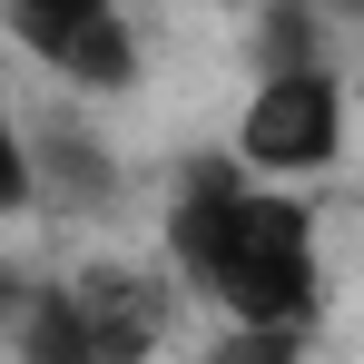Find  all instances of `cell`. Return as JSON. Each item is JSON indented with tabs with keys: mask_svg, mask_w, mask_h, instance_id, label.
<instances>
[{
	"mask_svg": "<svg viewBox=\"0 0 364 364\" xmlns=\"http://www.w3.org/2000/svg\"><path fill=\"white\" fill-rule=\"evenodd\" d=\"M0 30H10L30 60L60 79L69 109L138 99V79H148V40H138V20L109 10V0H10V10H0Z\"/></svg>",
	"mask_w": 364,
	"mask_h": 364,
	"instance_id": "obj_3",
	"label": "cell"
},
{
	"mask_svg": "<svg viewBox=\"0 0 364 364\" xmlns=\"http://www.w3.org/2000/svg\"><path fill=\"white\" fill-rule=\"evenodd\" d=\"M30 128V187H40V207L50 217H109L119 207V148L89 128V109H69V99H50V119H20Z\"/></svg>",
	"mask_w": 364,
	"mask_h": 364,
	"instance_id": "obj_5",
	"label": "cell"
},
{
	"mask_svg": "<svg viewBox=\"0 0 364 364\" xmlns=\"http://www.w3.org/2000/svg\"><path fill=\"white\" fill-rule=\"evenodd\" d=\"M197 364H315V335H276V325H217Z\"/></svg>",
	"mask_w": 364,
	"mask_h": 364,
	"instance_id": "obj_7",
	"label": "cell"
},
{
	"mask_svg": "<svg viewBox=\"0 0 364 364\" xmlns=\"http://www.w3.org/2000/svg\"><path fill=\"white\" fill-rule=\"evenodd\" d=\"M30 296H40V276H20V266H0V335L30 315Z\"/></svg>",
	"mask_w": 364,
	"mask_h": 364,
	"instance_id": "obj_9",
	"label": "cell"
},
{
	"mask_svg": "<svg viewBox=\"0 0 364 364\" xmlns=\"http://www.w3.org/2000/svg\"><path fill=\"white\" fill-rule=\"evenodd\" d=\"M60 296H69V325H79L89 364H158L168 325H178V286L158 266H128V256H99V266L60 276Z\"/></svg>",
	"mask_w": 364,
	"mask_h": 364,
	"instance_id": "obj_4",
	"label": "cell"
},
{
	"mask_svg": "<svg viewBox=\"0 0 364 364\" xmlns=\"http://www.w3.org/2000/svg\"><path fill=\"white\" fill-rule=\"evenodd\" d=\"M276 69H335V60H325V20L296 10V0L256 10V79H276Z\"/></svg>",
	"mask_w": 364,
	"mask_h": 364,
	"instance_id": "obj_6",
	"label": "cell"
},
{
	"mask_svg": "<svg viewBox=\"0 0 364 364\" xmlns=\"http://www.w3.org/2000/svg\"><path fill=\"white\" fill-rule=\"evenodd\" d=\"M168 286L207 296L227 325H276L315 335L325 325V237L315 207L286 187H246L237 158H187L168 197Z\"/></svg>",
	"mask_w": 364,
	"mask_h": 364,
	"instance_id": "obj_1",
	"label": "cell"
},
{
	"mask_svg": "<svg viewBox=\"0 0 364 364\" xmlns=\"http://www.w3.org/2000/svg\"><path fill=\"white\" fill-rule=\"evenodd\" d=\"M237 178L246 187H305L325 178L335 158H345V79L335 69H276V79H256L237 109Z\"/></svg>",
	"mask_w": 364,
	"mask_h": 364,
	"instance_id": "obj_2",
	"label": "cell"
},
{
	"mask_svg": "<svg viewBox=\"0 0 364 364\" xmlns=\"http://www.w3.org/2000/svg\"><path fill=\"white\" fill-rule=\"evenodd\" d=\"M30 207H40V187H30V128H20L10 79H0V227H10V217H30Z\"/></svg>",
	"mask_w": 364,
	"mask_h": 364,
	"instance_id": "obj_8",
	"label": "cell"
}]
</instances>
